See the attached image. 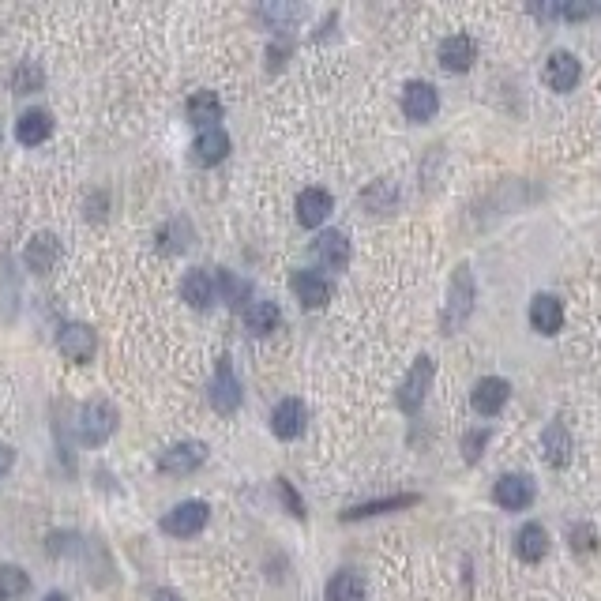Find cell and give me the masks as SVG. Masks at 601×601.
<instances>
[{
    "label": "cell",
    "mask_w": 601,
    "mask_h": 601,
    "mask_svg": "<svg viewBox=\"0 0 601 601\" xmlns=\"http://www.w3.org/2000/svg\"><path fill=\"white\" fill-rule=\"evenodd\" d=\"M474 301H478V282H474V271L463 263V267H455V275H451V290H447L444 312H440L444 335H459V331L470 324Z\"/></svg>",
    "instance_id": "cell-1"
},
{
    "label": "cell",
    "mask_w": 601,
    "mask_h": 601,
    "mask_svg": "<svg viewBox=\"0 0 601 601\" xmlns=\"http://www.w3.org/2000/svg\"><path fill=\"white\" fill-rule=\"evenodd\" d=\"M117 421H121V414H117V406L109 399L83 402V410H79V440L87 447L106 444L109 436L117 432Z\"/></svg>",
    "instance_id": "cell-2"
},
{
    "label": "cell",
    "mask_w": 601,
    "mask_h": 601,
    "mask_svg": "<svg viewBox=\"0 0 601 601\" xmlns=\"http://www.w3.org/2000/svg\"><path fill=\"white\" fill-rule=\"evenodd\" d=\"M432 376H436V365H432L429 354H421L399 384V410L402 414H417V410H421V402H425V395H429V387H432Z\"/></svg>",
    "instance_id": "cell-3"
},
{
    "label": "cell",
    "mask_w": 601,
    "mask_h": 601,
    "mask_svg": "<svg viewBox=\"0 0 601 601\" xmlns=\"http://www.w3.org/2000/svg\"><path fill=\"white\" fill-rule=\"evenodd\" d=\"M241 399H245V391H241V380H237V372H233L230 357H218L215 376H211V406H215L222 417H230L241 410Z\"/></svg>",
    "instance_id": "cell-4"
},
{
    "label": "cell",
    "mask_w": 601,
    "mask_h": 601,
    "mask_svg": "<svg viewBox=\"0 0 601 601\" xmlns=\"http://www.w3.org/2000/svg\"><path fill=\"white\" fill-rule=\"evenodd\" d=\"M207 463V444L203 440H181V444L166 447L158 455V470L170 478H188L192 470H200Z\"/></svg>",
    "instance_id": "cell-5"
},
{
    "label": "cell",
    "mask_w": 601,
    "mask_h": 601,
    "mask_svg": "<svg viewBox=\"0 0 601 601\" xmlns=\"http://www.w3.org/2000/svg\"><path fill=\"white\" fill-rule=\"evenodd\" d=\"M211 519V508L203 504V500H185V504H177L173 511L162 515V534H170V538H196L203 526Z\"/></svg>",
    "instance_id": "cell-6"
},
{
    "label": "cell",
    "mask_w": 601,
    "mask_h": 601,
    "mask_svg": "<svg viewBox=\"0 0 601 601\" xmlns=\"http://www.w3.org/2000/svg\"><path fill=\"white\" fill-rule=\"evenodd\" d=\"M57 350L76 365H87L98 354V331L91 324H64L57 335Z\"/></svg>",
    "instance_id": "cell-7"
},
{
    "label": "cell",
    "mask_w": 601,
    "mask_h": 601,
    "mask_svg": "<svg viewBox=\"0 0 601 601\" xmlns=\"http://www.w3.org/2000/svg\"><path fill=\"white\" fill-rule=\"evenodd\" d=\"M436 109H440V94H436L432 83L414 79V83L402 87V113L414 124H429L436 117Z\"/></svg>",
    "instance_id": "cell-8"
},
{
    "label": "cell",
    "mask_w": 601,
    "mask_h": 601,
    "mask_svg": "<svg viewBox=\"0 0 601 601\" xmlns=\"http://www.w3.org/2000/svg\"><path fill=\"white\" fill-rule=\"evenodd\" d=\"M61 256H64L61 237L53 230H42L31 237V245L23 252V263H27V271H34V275H49V271L61 263Z\"/></svg>",
    "instance_id": "cell-9"
},
{
    "label": "cell",
    "mask_w": 601,
    "mask_h": 601,
    "mask_svg": "<svg viewBox=\"0 0 601 601\" xmlns=\"http://www.w3.org/2000/svg\"><path fill=\"white\" fill-rule=\"evenodd\" d=\"M305 421H309V410L301 399H282L271 410V432L278 440H297L305 432Z\"/></svg>",
    "instance_id": "cell-10"
},
{
    "label": "cell",
    "mask_w": 601,
    "mask_h": 601,
    "mask_svg": "<svg viewBox=\"0 0 601 601\" xmlns=\"http://www.w3.org/2000/svg\"><path fill=\"white\" fill-rule=\"evenodd\" d=\"M331 211H335V200H331L327 188H305V192L297 196V222H301L305 230L324 226L327 218H331Z\"/></svg>",
    "instance_id": "cell-11"
},
{
    "label": "cell",
    "mask_w": 601,
    "mask_h": 601,
    "mask_svg": "<svg viewBox=\"0 0 601 601\" xmlns=\"http://www.w3.org/2000/svg\"><path fill=\"white\" fill-rule=\"evenodd\" d=\"M508 395H511L508 380H500V376H485V380H478V384H474V391H470V402H474V410H478L481 417H496L500 410H504Z\"/></svg>",
    "instance_id": "cell-12"
},
{
    "label": "cell",
    "mask_w": 601,
    "mask_h": 601,
    "mask_svg": "<svg viewBox=\"0 0 601 601\" xmlns=\"http://www.w3.org/2000/svg\"><path fill=\"white\" fill-rule=\"evenodd\" d=\"M493 500L508 511L530 508V500H534V481L523 478V474H504V478L493 485Z\"/></svg>",
    "instance_id": "cell-13"
},
{
    "label": "cell",
    "mask_w": 601,
    "mask_h": 601,
    "mask_svg": "<svg viewBox=\"0 0 601 601\" xmlns=\"http://www.w3.org/2000/svg\"><path fill=\"white\" fill-rule=\"evenodd\" d=\"M312 256H316V263L327 267V271H342V267L350 263V241H346V233L339 230L320 233V237L312 241Z\"/></svg>",
    "instance_id": "cell-14"
},
{
    "label": "cell",
    "mask_w": 601,
    "mask_h": 601,
    "mask_svg": "<svg viewBox=\"0 0 601 601\" xmlns=\"http://www.w3.org/2000/svg\"><path fill=\"white\" fill-rule=\"evenodd\" d=\"M579 76H583V68H579V61H575L571 53H564V49L545 61V83H549L553 91L560 94L575 91V87H579Z\"/></svg>",
    "instance_id": "cell-15"
},
{
    "label": "cell",
    "mask_w": 601,
    "mask_h": 601,
    "mask_svg": "<svg viewBox=\"0 0 601 601\" xmlns=\"http://www.w3.org/2000/svg\"><path fill=\"white\" fill-rule=\"evenodd\" d=\"M293 293L305 309H324L331 301V282H327L320 271H297L293 275Z\"/></svg>",
    "instance_id": "cell-16"
},
{
    "label": "cell",
    "mask_w": 601,
    "mask_h": 601,
    "mask_svg": "<svg viewBox=\"0 0 601 601\" xmlns=\"http://www.w3.org/2000/svg\"><path fill=\"white\" fill-rule=\"evenodd\" d=\"M474 61H478V46H474V38L455 34V38H444V42H440V64H444L447 72H470Z\"/></svg>",
    "instance_id": "cell-17"
},
{
    "label": "cell",
    "mask_w": 601,
    "mask_h": 601,
    "mask_svg": "<svg viewBox=\"0 0 601 601\" xmlns=\"http://www.w3.org/2000/svg\"><path fill=\"white\" fill-rule=\"evenodd\" d=\"M421 504V496L417 493H399V496H384V500H365V504H357V508L342 511V523H357V519H372V515H387V511H406Z\"/></svg>",
    "instance_id": "cell-18"
},
{
    "label": "cell",
    "mask_w": 601,
    "mask_h": 601,
    "mask_svg": "<svg viewBox=\"0 0 601 601\" xmlns=\"http://www.w3.org/2000/svg\"><path fill=\"white\" fill-rule=\"evenodd\" d=\"M530 324H534V331H541V335H556L560 324H564V305H560V297H553V293H538V297L530 301Z\"/></svg>",
    "instance_id": "cell-19"
},
{
    "label": "cell",
    "mask_w": 601,
    "mask_h": 601,
    "mask_svg": "<svg viewBox=\"0 0 601 601\" xmlns=\"http://www.w3.org/2000/svg\"><path fill=\"white\" fill-rule=\"evenodd\" d=\"M541 451H545V463L553 466V470H564V466L571 463V432H568V425H560V421L545 425V432H541Z\"/></svg>",
    "instance_id": "cell-20"
},
{
    "label": "cell",
    "mask_w": 601,
    "mask_h": 601,
    "mask_svg": "<svg viewBox=\"0 0 601 601\" xmlns=\"http://www.w3.org/2000/svg\"><path fill=\"white\" fill-rule=\"evenodd\" d=\"M226 155H230V136H226L222 128H207V132H200L196 143H192V162H196V166H218Z\"/></svg>",
    "instance_id": "cell-21"
},
{
    "label": "cell",
    "mask_w": 601,
    "mask_h": 601,
    "mask_svg": "<svg viewBox=\"0 0 601 601\" xmlns=\"http://www.w3.org/2000/svg\"><path fill=\"white\" fill-rule=\"evenodd\" d=\"M549 553V530L541 523H526L519 534H515V556L523 560V564H541Z\"/></svg>",
    "instance_id": "cell-22"
},
{
    "label": "cell",
    "mask_w": 601,
    "mask_h": 601,
    "mask_svg": "<svg viewBox=\"0 0 601 601\" xmlns=\"http://www.w3.org/2000/svg\"><path fill=\"white\" fill-rule=\"evenodd\" d=\"M49 136H53V113H46V109H27L16 121V139L23 147H38Z\"/></svg>",
    "instance_id": "cell-23"
},
{
    "label": "cell",
    "mask_w": 601,
    "mask_h": 601,
    "mask_svg": "<svg viewBox=\"0 0 601 601\" xmlns=\"http://www.w3.org/2000/svg\"><path fill=\"white\" fill-rule=\"evenodd\" d=\"M181 297H185L192 309H211V301H215V275L207 267L188 271L185 282H181Z\"/></svg>",
    "instance_id": "cell-24"
},
{
    "label": "cell",
    "mask_w": 601,
    "mask_h": 601,
    "mask_svg": "<svg viewBox=\"0 0 601 601\" xmlns=\"http://www.w3.org/2000/svg\"><path fill=\"white\" fill-rule=\"evenodd\" d=\"M188 121L196 124L200 132L218 128V121H222V102H218V94L215 91L192 94V98H188Z\"/></svg>",
    "instance_id": "cell-25"
},
{
    "label": "cell",
    "mask_w": 601,
    "mask_h": 601,
    "mask_svg": "<svg viewBox=\"0 0 601 601\" xmlns=\"http://www.w3.org/2000/svg\"><path fill=\"white\" fill-rule=\"evenodd\" d=\"M192 237H196V230H192V222H188V218H170V222L158 230L155 245H158V252L177 256V252H185V248L192 245Z\"/></svg>",
    "instance_id": "cell-26"
},
{
    "label": "cell",
    "mask_w": 601,
    "mask_h": 601,
    "mask_svg": "<svg viewBox=\"0 0 601 601\" xmlns=\"http://www.w3.org/2000/svg\"><path fill=\"white\" fill-rule=\"evenodd\" d=\"M327 601H365V579H361V571H339V575H331V583H327Z\"/></svg>",
    "instance_id": "cell-27"
},
{
    "label": "cell",
    "mask_w": 601,
    "mask_h": 601,
    "mask_svg": "<svg viewBox=\"0 0 601 601\" xmlns=\"http://www.w3.org/2000/svg\"><path fill=\"white\" fill-rule=\"evenodd\" d=\"M278 320H282V312H278L275 301H252L245 309V324L252 335H271L278 327Z\"/></svg>",
    "instance_id": "cell-28"
},
{
    "label": "cell",
    "mask_w": 601,
    "mask_h": 601,
    "mask_svg": "<svg viewBox=\"0 0 601 601\" xmlns=\"http://www.w3.org/2000/svg\"><path fill=\"white\" fill-rule=\"evenodd\" d=\"M215 293L230 305V309H241L248 301V293H252V286H248L245 278H237L233 271H218L215 278Z\"/></svg>",
    "instance_id": "cell-29"
},
{
    "label": "cell",
    "mask_w": 601,
    "mask_h": 601,
    "mask_svg": "<svg viewBox=\"0 0 601 601\" xmlns=\"http://www.w3.org/2000/svg\"><path fill=\"white\" fill-rule=\"evenodd\" d=\"M27 590H31V575L16 564H4L0 568V601H19L27 598Z\"/></svg>",
    "instance_id": "cell-30"
},
{
    "label": "cell",
    "mask_w": 601,
    "mask_h": 601,
    "mask_svg": "<svg viewBox=\"0 0 601 601\" xmlns=\"http://www.w3.org/2000/svg\"><path fill=\"white\" fill-rule=\"evenodd\" d=\"M395 200H399V192H395L391 181H372V185L361 192V203H365L369 211H391Z\"/></svg>",
    "instance_id": "cell-31"
},
{
    "label": "cell",
    "mask_w": 601,
    "mask_h": 601,
    "mask_svg": "<svg viewBox=\"0 0 601 601\" xmlns=\"http://www.w3.org/2000/svg\"><path fill=\"white\" fill-rule=\"evenodd\" d=\"M305 16V8L301 4H263L260 8V19H267L275 31H286V27H293L297 19Z\"/></svg>",
    "instance_id": "cell-32"
},
{
    "label": "cell",
    "mask_w": 601,
    "mask_h": 601,
    "mask_svg": "<svg viewBox=\"0 0 601 601\" xmlns=\"http://www.w3.org/2000/svg\"><path fill=\"white\" fill-rule=\"evenodd\" d=\"M42 83H46V72L38 68L34 61H23L12 72V91L16 94H34V91H42Z\"/></svg>",
    "instance_id": "cell-33"
},
{
    "label": "cell",
    "mask_w": 601,
    "mask_h": 601,
    "mask_svg": "<svg viewBox=\"0 0 601 601\" xmlns=\"http://www.w3.org/2000/svg\"><path fill=\"white\" fill-rule=\"evenodd\" d=\"M601 16V0H568L560 4V19H590Z\"/></svg>",
    "instance_id": "cell-34"
},
{
    "label": "cell",
    "mask_w": 601,
    "mask_h": 601,
    "mask_svg": "<svg viewBox=\"0 0 601 601\" xmlns=\"http://www.w3.org/2000/svg\"><path fill=\"white\" fill-rule=\"evenodd\" d=\"M485 444H489V429H470L463 436V459L466 463H478L481 451H485Z\"/></svg>",
    "instance_id": "cell-35"
},
{
    "label": "cell",
    "mask_w": 601,
    "mask_h": 601,
    "mask_svg": "<svg viewBox=\"0 0 601 601\" xmlns=\"http://www.w3.org/2000/svg\"><path fill=\"white\" fill-rule=\"evenodd\" d=\"M594 545H598V534H594V526H590V523H575V526H571V549H575V553H594Z\"/></svg>",
    "instance_id": "cell-36"
},
{
    "label": "cell",
    "mask_w": 601,
    "mask_h": 601,
    "mask_svg": "<svg viewBox=\"0 0 601 601\" xmlns=\"http://www.w3.org/2000/svg\"><path fill=\"white\" fill-rule=\"evenodd\" d=\"M278 496H282V504L290 508L293 519H305V504H301V496H297V489H293L286 478H278Z\"/></svg>",
    "instance_id": "cell-37"
},
{
    "label": "cell",
    "mask_w": 601,
    "mask_h": 601,
    "mask_svg": "<svg viewBox=\"0 0 601 601\" xmlns=\"http://www.w3.org/2000/svg\"><path fill=\"white\" fill-rule=\"evenodd\" d=\"M12 466H16V447H12V444H0V478H4V474H8Z\"/></svg>",
    "instance_id": "cell-38"
},
{
    "label": "cell",
    "mask_w": 601,
    "mask_h": 601,
    "mask_svg": "<svg viewBox=\"0 0 601 601\" xmlns=\"http://www.w3.org/2000/svg\"><path fill=\"white\" fill-rule=\"evenodd\" d=\"M290 53V46H271V68H282V57Z\"/></svg>",
    "instance_id": "cell-39"
},
{
    "label": "cell",
    "mask_w": 601,
    "mask_h": 601,
    "mask_svg": "<svg viewBox=\"0 0 601 601\" xmlns=\"http://www.w3.org/2000/svg\"><path fill=\"white\" fill-rule=\"evenodd\" d=\"M155 601H181V598H177V594H173V590H158V594H155Z\"/></svg>",
    "instance_id": "cell-40"
},
{
    "label": "cell",
    "mask_w": 601,
    "mask_h": 601,
    "mask_svg": "<svg viewBox=\"0 0 601 601\" xmlns=\"http://www.w3.org/2000/svg\"><path fill=\"white\" fill-rule=\"evenodd\" d=\"M42 601H68V598H64L61 590H53V594H46V598H42Z\"/></svg>",
    "instance_id": "cell-41"
}]
</instances>
